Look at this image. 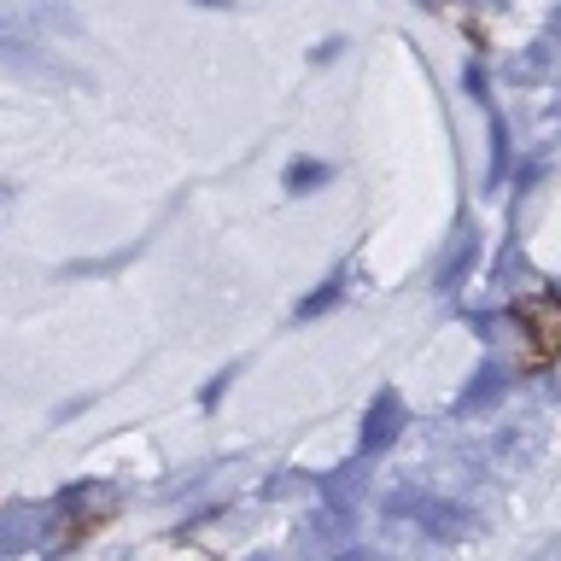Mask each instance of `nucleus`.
Returning a JSON list of instances; mask_svg holds the SVG:
<instances>
[{"instance_id":"nucleus-1","label":"nucleus","mask_w":561,"mask_h":561,"mask_svg":"<svg viewBox=\"0 0 561 561\" xmlns=\"http://www.w3.org/2000/svg\"><path fill=\"white\" fill-rule=\"evenodd\" d=\"M520 322L533 328L538 357H556L561 351V298H533V305H520Z\"/></svg>"},{"instance_id":"nucleus-2","label":"nucleus","mask_w":561,"mask_h":561,"mask_svg":"<svg viewBox=\"0 0 561 561\" xmlns=\"http://www.w3.org/2000/svg\"><path fill=\"white\" fill-rule=\"evenodd\" d=\"M322 182H328V164H293V175H287L293 193H310V187H322Z\"/></svg>"},{"instance_id":"nucleus-3","label":"nucleus","mask_w":561,"mask_h":561,"mask_svg":"<svg viewBox=\"0 0 561 561\" xmlns=\"http://www.w3.org/2000/svg\"><path fill=\"white\" fill-rule=\"evenodd\" d=\"M538 561H561V543H550V550H543Z\"/></svg>"},{"instance_id":"nucleus-4","label":"nucleus","mask_w":561,"mask_h":561,"mask_svg":"<svg viewBox=\"0 0 561 561\" xmlns=\"http://www.w3.org/2000/svg\"><path fill=\"white\" fill-rule=\"evenodd\" d=\"M199 7H228V0H199Z\"/></svg>"},{"instance_id":"nucleus-5","label":"nucleus","mask_w":561,"mask_h":561,"mask_svg":"<svg viewBox=\"0 0 561 561\" xmlns=\"http://www.w3.org/2000/svg\"><path fill=\"white\" fill-rule=\"evenodd\" d=\"M485 7H491V0H485Z\"/></svg>"}]
</instances>
